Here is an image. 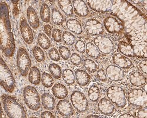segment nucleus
<instances>
[{
	"label": "nucleus",
	"instance_id": "f257e3e1",
	"mask_svg": "<svg viewBox=\"0 0 147 118\" xmlns=\"http://www.w3.org/2000/svg\"><path fill=\"white\" fill-rule=\"evenodd\" d=\"M111 14L119 20L125 28L128 43L146 40V18L136 7L127 1H112Z\"/></svg>",
	"mask_w": 147,
	"mask_h": 118
},
{
	"label": "nucleus",
	"instance_id": "f03ea898",
	"mask_svg": "<svg viewBox=\"0 0 147 118\" xmlns=\"http://www.w3.org/2000/svg\"><path fill=\"white\" fill-rule=\"evenodd\" d=\"M1 49L7 57H11L14 54L16 49L15 40L12 32L9 20V9L5 2L1 3Z\"/></svg>",
	"mask_w": 147,
	"mask_h": 118
},
{
	"label": "nucleus",
	"instance_id": "7ed1b4c3",
	"mask_svg": "<svg viewBox=\"0 0 147 118\" xmlns=\"http://www.w3.org/2000/svg\"><path fill=\"white\" fill-rule=\"evenodd\" d=\"M1 100L4 111L9 117L24 118L27 117L25 109L14 97L4 94Z\"/></svg>",
	"mask_w": 147,
	"mask_h": 118
},
{
	"label": "nucleus",
	"instance_id": "20e7f679",
	"mask_svg": "<svg viewBox=\"0 0 147 118\" xmlns=\"http://www.w3.org/2000/svg\"><path fill=\"white\" fill-rule=\"evenodd\" d=\"M106 94L108 99L117 107L124 108L127 105V100L125 90L121 86L113 85L106 90Z\"/></svg>",
	"mask_w": 147,
	"mask_h": 118
},
{
	"label": "nucleus",
	"instance_id": "39448f33",
	"mask_svg": "<svg viewBox=\"0 0 147 118\" xmlns=\"http://www.w3.org/2000/svg\"><path fill=\"white\" fill-rule=\"evenodd\" d=\"M0 80L1 85L5 91L9 93L14 91L16 88L14 77L3 58H1L0 63Z\"/></svg>",
	"mask_w": 147,
	"mask_h": 118
},
{
	"label": "nucleus",
	"instance_id": "423d86ee",
	"mask_svg": "<svg viewBox=\"0 0 147 118\" xmlns=\"http://www.w3.org/2000/svg\"><path fill=\"white\" fill-rule=\"evenodd\" d=\"M23 99L27 107L33 111L40 109L41 99L40 94L34 87L27 86L23 90Z\"/></svg>",
	"mask_w": 147,
	"mask_h": 118
},
{
	"label": "nucleus",
	"instance_id": "0eeeda50",
	"mask_svg": "<svg viewBox=\"0 0 147 118\" xmlns=\"http://www.w3.org/2000/svg\"><path fill=\"white\" fill-rule=\"evenodd\" d=\"M17 64L20 74L26 77L31 67V60L27 50L20 47L17 54Z\"/></svg>",
	"mask_w": 147,
	"mask_h": 118
},
{
	"label": "nucleus",
	"instance_id": "6e6552de",
	"mask_svg": "<svg viewBox=\"0 0 147 118\" xmlns=\"http://www.w3.org/2000/svg\"><path fill=\"white\" fill-rule=\"evenodd\" d=\"M129 103L134 107L142 108L146 106L147 96L146 91L139 88L132 89L128 92Z\"/></svg>",
	"mask_w": 147,
	"mask_h": 118
},
{
	"label": "nucleus",
	"instance_id": "1a4fd4ad",
	"mask_svg": "<svg viewBox=\"0 0 147 118\" xmlns=\"http://www.w3.org/2000/svg\"><path fill=\"white\" fill-rule=\"evenodd\" d=\"M71 102L74 108L79 113H85L88 109L89 102L84 93L79 90L74 91L70 96Z\"/></svg>",
	"mask_w": 147,
	"mask_h": 118
},
{
	"label": "nucleus",
	"instance_id": "9d476101",
	"mask_svg": "<svg viewBox=\"0 0 147 118\" xmlns=\"http://www.w3.org/2000/svg\"><path fill=\"white\" fill-rule=\"evenodd\" d=\"M94 44L99 51L104 55L111 54L114 50L113 41L107 35H100L94 39Z\"/></svg>",
	"mask_w": 147,
	"mask_h": 118
},
{
	"label": "nucleus",
	"instance_id": "9b49d317",
	"mask_svg": "<svg viewBox=\"0 0 147 118\" xmlns=\"http://www.w3.org/2000/svg\"><path fill=\"white\" fill-rule=\"evenodd\" d=\"M103 24L106 31L111 34H119L125 31V28L122 23L113 16L105 17L103 20Z\"/></svg>",
	"mask_w": 147,
	"mask_h": 118
},
{
	"label": "nucleus",
	"instance_id": "f8f14e48",
	"mask_svg": "<svg viewBox=\"0 0 147 118\" xmlns=\"http://www.w3.org/2000/svg\"><path fill=\"white\" fill-rule=\"evenodd\" d=\"M85 28L87 32L91 35L98 36L104 33V27L102 23L95 18H90L85 21Z\"/></svg>",
	"mask_w": 147,
	"mask_h": 118
},
{
	"label": "nucleus",
	"instance_id": "ddd939ff",
	"mask_svg": "<svg viewBox=\"0 0 147 118\" xmlns=\"http://www.w3.org/2000/svg\"><path fill=\"white\" fill-rule=\"evenodd\" d=\"M20 28L21 36L24 41L28 44H32L34 40V33L24 16H22L21 18Z\"/></svg>",
	"mask_w": 147,
	"mask_h": 118
},
{
	"label": "nucleus",
	"instance_id": "4468645a",
	"mask_svg": "<svg viewBox=\"0 0 147 118\" xmlns=\"http://www.w3.org/2000/svg\"><path fill=\"white\" fill-rule=\"evenodd\" d=\"M105 73L108 79L115 82L123 80L125 75L124 70L115 64L109 65L105 69Z\"/></svg>",
	"mask_w": 147,
	"mask_h": 118
},
{
	"label": "nucleus",
	"instance_id": "2eb2a0df",
	"mask_svg": "<svg viewBox=\"0 0 147 118\" xmlns=\"http://www.w3.org/2000/svg\"><path fill=\"white\" fill-rule=\"evenodd\" d=\"M58 113L64 117H71L74 114V110L71 102L67 99L60 100L56 106Z\"/></svg>",
	"mask_w": 147,
	"mask_h": 118
},
{
	"label": "nucleus",
	"instance_id": "dca6fc26",
	"mask_svg": "<svg viewBox=\"0 0 147 118\" xmlns=\"http://www.w3.org/2000/svg\"><path fill=\"white\" fill-rule=\"evenodd\" d=\"M88 6L94 11L100 13H105L111 9L112 1H87Z\"/></svg>",
	"mask_w": 147,
	"mask_h": 118
},
{
	"label": "nucleus",
	"instance_id": "f3484780",
	"mask_svg": "<svg viewBox=\"0 0 147 118\" xmlns=\"http://www.w3.org/2000/svg\"><path fill=\"white\" fill-rule=\"evenodd\" d=\"M112 61L115 65L122 69H129L133 66L132 62L128 57L118 53L113 54Z\"/></svg>",
	"mask_w": 147,
	"mask_h": 118
},
{
	"label": "nucleus",
	"instance_id": "a211bd4d",
	"mask_svg": "<svg viewBox=\"0 0 147 118\" xmlns=\"http://www.w3.org/2000/svg\"><path fill=\"white\" fill-rule=\"evenodd\" d=\"M128 80L130 84L135 87H141L146 83V77L144 73L139 71H133L128 76Z\"/></svg>",
	"mask_w": 147,
	"mask_h": 118
},
{
	"label": "nucleus",
	"instance_id": "6ab92c4d",
	"mask_svg": "<svg viewBox=\"0 0 147 118\" xmlns=\"http://www.w3.org/2000/svg\"><path fill=\"white\" fill-rule=\"evenodd\" d=\"M98 109L100 112L104 115H111L115 111L114 104L106 98L100 99L97 105Z\"/></svg>",
	"mask_w": 147,
	"mask_h": 118
},
{
	"label": "nucleus",
	"instance_id": "aec40b11",
	"mask_svg": "<svg viewBox=\"0 0 147 118\" xmlns=\"http://www.w3.org/2000/svg\"><path fill=\"white\" fill-rule=\"evenodd\" d=\"M74 11L77 16L80 17H87L90 14L89 8L84 1H72Z\"/></svg>",
	"mask_w": 147,
	"mask_h": 118
},
{
	"label": "nucleus",
	"instance_id": "412c9836",
	"mask_svg": "<svg viewBox=\"0 0 147 118\" xmlns=\"http://www.w3.org/2000/svg\"><path fill=\"white\" fill-rule=\"evenodd\" d=\"M76 81L80 87H86L91 81V77L86 71L78 68L75 71Z\"/></svg>",
	"mask_w": 147,
	"mask_h": 118
},
{
	"label": "nucleus",
	"instance_id": "4be33fe9",
	"mask_svg": "<svg viewBox=\"0 0 147 118\" xmlns=\"http://www.w3.org/2000/svg\"><path fill=\"white\" fill-rule=\"evenodd\" d=\"M27 17L30 26L34 30L40 27V20L37 13L32 6H29L27 9Z\"/></svg>",
	"mask_w": 147,
	"mask_h": 118
},
{
	"label": "nucleus",
	"instance_id": "5701e85b",
	"mask_svg": "<svg viewBox=\"0 0 147 118\" xmlns=\"http://www.w3.org/2000/svg\"><path fill=\"white\" fill-rule=\"evenodd\" d=\"M52 93L54 97L59 100L65 99L68 95L67 88L65 85L60 83H57L53 86Z\"/></svg>",
	"mask_w": 147,
	"mask_h": 118
},
{
	"label": "nucleus",
	"instance_id": "b1692460",
	"mask_svg": "<svg viewBox=\"0 0 147 118\" xmlns=\"http://www.w3.org/2000/svg\"><path fill=\"white\" fill-rule=\"evenodd\" d=\"M118 49L121 54H123L126 57H136L134 53L132 46L128 42L123 40L119 41L118 44Z\"/></svg>",
	"mask_w": 147,
	"mask_h": 118
},
{
	"label": "nucleus",
	"instance_id": "393cba45",
	"mask_svg": "<svg viewBox=\"0 0 147 118\" xmlns=\"http://www.w3.org/2000/svg\"><path fill=\"white\" fill-rule=\"evenodd\" d=\"M66 26L71 33L76 35H81L83 32L81 23L75 18H70L66 22Z\"/></svg>",
	"mask_w": 147,
	"mask_h": 118
},
{
	"label": "nucleus",
	"instance_id": "a878e982",
	"mask_svg": "<svg viewBox=\"0 0 147 118\" xmlns=\"http://www.w3.org/2000/svg\"><path fill=\"white\" fill-rule=\"evenodd\" d=\"M41 102L44 108L47 111H53L55 108V100L48 93H44L42 94Z\"/></svg>",
	"mask_w": 147,
	"mask_h": 118
},
{
	"label": "nucleus",
	"instance_id": "bb28decb",
	"mask_svg": "<svg viewBox=\"0 0 147 118\" xmlns=\"http://www.w3.org/2000/svg\"><path fill=\"white\" fill-rule=\"evenodd\" d=\"M57 3L59 8L65 14L66 16L68 17L73 16L74 11V8L71 1H69V0L58 1Z\"/></svg>",
	"mask_w": 147,
	"mask_h": 118
},
{
	"label": "nucleus",
	"instance_id": "cd10ccee",
	"mask_svg": "<svg viewBox=\"0 0 147 118\" xmlns=\"http://www.w3.org/2000/svg\"><path fill=\"white\" fill-rule=\"evenodd\" d=\"M41 80V76L40 70L36 66L31 67L28 74V80L34 85H38Z\"/></svg>",
	"mask_w": 147,
	"mask_h": 118
},
{
	"label": "nucleus",
	"instance_id": "c85d7f7f",
	"mask_svg": "<svg viewBox=\"0 0 147 118\" xmlns=\"http://www.w3.org/2000/svg\"><path fill=\"white\" fill-rule=\"evenodd\" d=\"M85 52H86L87 56L92 59H98L101 56V52L98 49L95 45L91 42H88L86 44Z\"/></svg>",
	"mask_w": 147,
	"mask_h": 118
},
{
	"label": "nucleus",
	"instance_id": "c756f323",
	"mask_svg": "<svg viewBox=\"0 0 147 118\" xmlns=\"http://www.w3.org/2000/svg\"><path fill=\"white\" fill-rule=\"evenodd\" d=\"M62 77L64 81L68 86H72L76 83L75 73L70 68H64L63 71Z\"/></svg>",
	"mask_w": 147,
	"mask_h": 118
},
{
	"label": "nucleus",
	"instance_id": "7c9ffc66",
	"mask_svg": "<svg viewBox=\"0 0 147 118\" xmlns=\"http://www.w3.org/2000/svg\"><path fill=\"white\" fill-rule=\"evenodd\" d=\"M101 96V90L98 86L95 84L92 85L88 91V97L92 102H96L99 100Z\"/></svg>",
	"mask_w": 147,
	"mask_h": 118
},
{
	"label": "nucleus",
	"instance_id": "2f4dec72",
	"mask_svg": "<svg viewBox=\"0 0 147 118\" xmlns=\"http://www.w3.org/2000/svg\"><path fill=\"white\" fill-rule=\"evenodd\" d=\"M40 17L41 20L46 23L50 22L51 18V12L50 7L46 3H43L40 8Z\"/></svg>",
	"mask_w": 147,
	"mask_h": 118
},
{
	"label": "nucleus",
	"instance_id": "473e14b6",
	"mask_svg": "<svg viewBox=\"0 0 147 118\" xmlns=\"http://www.w3.org/2000/svg\"><path fill=\"white\" fill-rule=\"evenodd\" d=\"M51 21L55 25L61 26L65 22V18L58 9L53 8L51 11Z\"/></svg>",
	"mask_w": 147,
	"mask_h": 118
},
{
	"label": "nucleus",
	"instance_id": "72a5a7b5",
	"mask_svg": "<svg viewBox=\"0 0 147 118\" xmlns=\"http://www.w3.org/2000/svg\"><path fill=\"white\" fill-rule=\"evenodd\" d=\"M37 42L40 47L44 50H48L50 48L51 43L47 35L43 33H40L37 37Z\"/></svg>",
	"mask_w": 147,
	"mask_h": 118
},
{
	"label": "nucleus",
	"instance_id": "f704fd0d",
	"mask_svg": "<svg viewBox=\"0 0 147 118\" xmlns=\"http://www.w3.org/2000/svg\"><path fill=\"white\" fill-rule=\"evenodd\" d=\"M83 67L90 73H94L98 70V66L92 60L88 58H85L83 61Z\"/></svg>",
	"mask_w": 147,
	"mask_h": 118
},
{
	"label": "nucleus",
	"instance_id": "c9c22d12",
	"mask_svg": "<svg viewBox=\"0 0 147 118\" xmlns=\"http://www.w3.org/2000/svg\"><path fill=\"white\" fill-rule=\"evenodd\" d=\"M48 70L51 75L55 79H59L62 76V69L58 64L54 63H51L48 66Z\"/></svg>",
	"mask_w": 147,
	"mask_h": 118
},
{
	"label": "nucleus",
	"instance_id": "e433bc0d",
	"mask_svg": "<svg viewBox=\"0 0 147 118\" xmlns=\"http://www.w3.org/2000/svg\"><path fill=\"white\" fill-rule=\"evenodd\" d=\"M41 81L42 86L46 88L51 87L54 83L53 76L51 74L46 72L42 73L41 76Z\"/></svg>",
	"mask_w": 147,
	"mask_h": 118
},
{
	"label": "nucleus",
	"instance_id": "4c0bfd02",
	"mask_svg": "<svg viewBox=\"0 0 147 118\" xmlns=\"http://www.w3.org/2000/svg\"><path fill=\"white\" fill-rule=\"evenodd\" d=\"M62 39L64 43L67 45L71 46L76 42V37L72 33L64 31L62 35Z\"/></svg>",
	"mask_w": 147,
	"mask_h": 118
},
{
	"label": "nucleus",
	"instance_id": "58836bf2",
	"mask_svg": "<svg viewBox=\"0 0 147 118\" xmlns=\"http://www.w3.org/2000/svg\"><path fill=\"white\" fill-rule=\"evenodd\" d=\"M32 52L35 59L38 62H42L45 60V53L40 47L38 45L34 46Z\"/></svg>",
	"mask_w": 147,
	"mask_h": 118
},
{
	"label": "nucleus",
	"instance_id": "ea45409f",
	"mask_svg": "<svg viewBox=\"0 0 147 118\" xmlns=\"http://www.w3.org/2000/svg\"><path fill=\"white\" fill-rule=\"evenodd\" d=\"M58 52L61 57L64 60H68L69 59L71 53L70 49L65 45H60L58 48Z\"/></svg>",
	"mask_w": 147,
	"mask_h": 118
},
{
	"label": "nucleus",
	"instance_id": "a19ab883",
	"mask_svg": "<svg viewBox=\"0 0 147 118\" xmlns=\"http://www.w3.org/2000/svg\"><path fill=\"white\" fill-rule=\"evenodd\" d=\"M69 58L71 64L75 66H78L81 65L82 62V58L81 56L77 53H73L71 55Z\"/></svg>",
	"mask_w": 147,
	"mask_h": 118
},
{
	"label": "nucleus",
	"instance_id": "79ce46f5",
	"mask_svg": "<svg viewBox=\"0 0 147 118\" xmlns=\"http://www.w3.org/2000/svg\"><path fill=\"white\" fill-rule=\"evenodd\" d=\"M48 56L51 60L54 62H59L61 59L59 52L55 47H53L50 50H49Z\"/></svg>",
	"mask_w": 147,
	"mask_h": 118
},
{
	"label": "nucleus",
	"instance_id": "37998d69",
	"mask_svg": "<svg viewBox=\"0 0 147 118\" xmlns=\"http://www.w3.org/2000/svg\"><path fill=\"white\" fill-rule=\"evenodd\" d=\"M75 49L80 53L84 54L85 52L86 44H85V41L82 39L78 40L75 43Z\"/></svg>",
	"mask_w": 147,
	"mask_h": 118
},
{
	"label": "nucleus",
	"instance_id": "c03bdc74",
	"mask_svg": "<svg viewBox=\"0 0 147 118\" xmlns=\"http://www.w3.org/2000/svg\"><path fill=\"white\" fill-rule=\"evenodd\" d=\"M62 32L58 28H54L52 31V37L54 41L60 43L62 41Z\"/></svg>",
	"mask_w": 147,
	"mask_h": 118
},
{
	"label": "nucleus",
	"instance_id": "a18cd8bd",
	"mask_svg": "<svg viewBox=\"0 0 147 118\" xmlns=\"http://www.w3.org/2000/svg\"><path fill=\"white\" fill-rule=\"evenodd\" d=\"M96 77L101 82H106L107 81V76L105 70L103 68H99L96 71Z\"/></svg>",
	"mask_w": 147,
	"mask_h": 118
},
{
	"label": "nucleus",
	"instance_id": "49530a36",
	"mask_svg": "<svg viewBox=\"0 0 147 118\" xmlns=\"http://www.w3.org/2000/svg\"><path fill=\"white\" fill-rule=\"evenodd\" d=\"M136 117H147V108L146 106L140 108L136 112Z\"/></svg>",
	"mask_w": 147,
	"mask_h": 118
},
{
	"label": "nucleus",
	"instance_id": "de8ad7c7",
	"mask_svg": "<svg viewBox=\"0 0 147 118\" xmlns=\"http://www.w3.org/2000/svg\"><path fill=\"white\" fill-rule=\"evenodd\" d=\"M138 66H139L140 69L142 72V73H144V75L147 74V60H146V58H144L142 60H141L140 62V63H139Z\"/></svg>",
	"mask_w": 147,
	"mask_h": 118
},
{
	"label": "nucleus",
	"instance_id": "09e8293b",
	"mask_svg": "<svg viewBox=\"0 0 147 118\" xmlns=\"http://www.w3.org/2000/svg\"><path fill=\"white\" fill-rule=\"evenodd\" d=\"M44 31L45 34L47 35L48 37H51L52 35V27L49 24H45L44 26Z\"/></svg>",
	"mask_w": 147,
	"mask_h": 118
},
{
	"label": "nucleus",
	"instance_id": "8fccbe9b",
	"mask_svg": "<svg viewBox=\"0 0 147 118\" xmlns=\"http://www.w3.org/2000/svg\"><path fill=\"white\" fill-rule=\"evenodd\" d=\"M40 117L42 118H48V117H55V116L51 112L45 111L41 113Z\"/></svg>",
	"mask_w": 147,
	"mask_h": 118
},
{
	"label": "nucleus",
	"instance_id": "3c124183",
	"mask_svg": "<svg viewBox=\"0 0 147 118\" xmlns=\"http://www.w3.org/2000/svg\"><path fill=\"white\" fill-rule=\"evenodd\" d=\"M118 117H120V118H122V117H135L134 116H133L132 115L128 113H124L121 114Z\"/></svg>",
	"mask_w": 147,
	"mask_h": 118
},
{
	"label": "nucleus",
	"instance_id": "603ef678",
	"mask_svg": "<svg viewBox=\"0 0 147 118\" xmlns=\"http://www.w3.org/2000/svg\"><path fill=\"white\" fill-rule=\"evenodd\" d=\"M87 117H101V116L98 115H91L87 116Z\"/></svg>",
	"mask_w": 147,
	"mask_h": 118
}]
</instances>
